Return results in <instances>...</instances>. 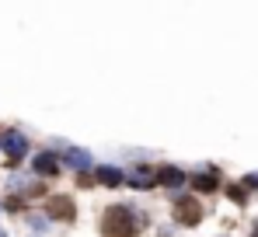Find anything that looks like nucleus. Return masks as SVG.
<instances>
[{
	"label": "nucleus",
	"mask_w": 258,
	"mask_h": 237,
	"mask_svg": "<svg viewBox=\"0 0 258 237\" xmlns=\"http://www.w3.org/2000/svg\"><path fill=\"white\" fill-rule=\"evenodd\" d=\"M140 234V216L129 206H108L101 213V237H136Z\"/></svg>",
	"instance_id": "nucleus-1"
},
{
	"label": "nucleus",
	"mask_w": 258,
	"mask_h": 237,
	"mask_svg": "<svg viewBox=\"0 0 258 237\" xmlns=\"http://www.w3.org/2000/svg\"><path fill=\"white\" fill-rule=\"evenodd\" d=\"M174 220H178L181 227H196V223L203 220V206H199V199H196V196H178V199H174Z\"/></svg>",
	"instance_id": "nucleus-2"
},
{
	"label": "nucleus",
	"mask_w": 258,
	"mask_h": 237,
	"mask_svg": "<svg viewBox=\"0 0 258 237\" xmlns=\"http://www.w3.org/2000/svg\"><path fill=\"white\" fill-rule=\"evenodd\" d=\"M0 147H4V154L11 157V167L18 164V160L28 154V140L21 136V133H4V140H0Z\"/></svg>",
	"instance_id": "nucleus-3"
},
{
	"label": "nucleus",
	"mask_w": 258,
	"mask_h": 237,
	"mask_svg": "<svg viewBox=\"0 0 258 237\" xmlns=\"http://www.w3.org/2000/svg\"><path fill=\"white\" fill-rule=\"evenodd\" d=\"M45 209H49V216H52V220H67V223L77 216V209H74V199H70V196H52Z\"/></svg>",
	"instance_id": "nucleus-4"
},
{
	"label": "nucleus",
	"mask_w": 258,
	"mask_h": 237,
	"mask_svg": "<svg viewBox=\"0 0 258 237\" xmlns=\"http://www.w3.org/2000/svg\"><path fill=\"white\" fill-rule=\"evenodd\" d=\"M129 185H133V189H150V185H157V171L147 167V164H140V167L129 174Z\"/></svg>",
	"instance_id": "nucleus-5"
},
{
	"label": "nucleus",
	"mask_w": 258,
	"mask_h": 237,
	"mask_svg": "<svg viewBox=\"0 0 258 237\" xmlns=\"http://www.w3.org/2000/svg\"><path fill=\"white\" fill-rule=\"evenodd\" d=\"M63 160H67V167H77V171L91 167V154L81 150V147H67V150H63Z\"/></svg>",
	"instance_id": "nucleus-6"
},
{
	"label": "nucleus",
	"mask_w": 258,
	"mask_h": 237,
	"mask_svg": "<svg viewBox=\"0 0 258 237\" xmlns=\"http://www.w3.org/2000/svg\"><path fill=\"white\" fill-rule=\"evenodd\" d=\"M32 167H35V174H45V178H49V174H56V171H59V157L45 150V154H39V157L32 160Z\"/></svg>",
	"instance_id": "nucleus-7"
},
{
	"label": "nucleus",
	"mask_w": 258,
	"mask_h": 237,
	"mask_svg": "<svg viewBox=\"0 0 258 237\" xmlns=\"http://www.w3.org/2000/svg\"><path fill=\"white\" fill-rule=\"evenodd\" d=\"M157 182H161L164 189H181V185H185V174H181L178 167H157Z\"/></svg>",
	"instance_id": "nucleus-8"
},
{
	"label": "nucleus",
	"mask_w": 258,
	"mask_h": 237,
	"mask_svg": "<svg viewBox=\"0 0 258 237\" xmlns=\"http://www.w3.org/2000/svg\"><path fill=\"white\" fill-rule=\"evenodd\" d=\"M98 182H101V185H108V189H115V185H122V171L105 164V167H98Z\"/></svg>",
	"instance_id": "nucleus-9"
},
{
	"label": "nucleus",
	"mask_w": 258,
	"mask_h": 237,
	"mask_svg": "<svg viewBox=\"0 0 258 237\" xmlns=\"http://www.w3.org/2000/svg\"><path fill=\"white\" fill-rule=\"evenodd\" d=\"M196 189H199V192H213L216 189V171L213 167H210L206 174H196Z\"/></svg>",
	"instance_id": "nucleus-10"
},
{
	"label": "nucleus",
	"mask_w": 258,
	"mask_h": 237,
	"mask_svg": "<svg viewBox=\"0 0 258 237\" xmlns=\"http://www.w3.org/2000/svg\"><path fill=\"white\" fill-rule=\"evenodd\" d=\"M227 196L234 199L237 206H244V202H248V196H244V189H241V185H227Z\"/></svg>",
	"instance_id": "nucleus-11"
},
{
	"label": "nucleus",
	"mask_w": 258,
	"mask_h": 237,
	"mask_svg": "<svg viewBox=\"0 0 258 237\" xmlns=\"http://www.w3.org/2000/svg\"><path fill=\"white\" fill-rule=\"evenodd\" d=\"M244 185H248V189H258V174H248V178H244Z\"/></svg>",
	"instance_id": "nucleus-12"
},
{
	"label": "nucleus",
	"mask_w": 258,
	"mask_h": 237,
	"mask_svg": "<svg viewBox=\"0 0 258 237\" xmlns=\"http://www.w3.org/2000/svg\"><path fill=\"white\" fill-rule=\"evenodd\" d=\"M251 237H258V223H255V230H251Z\"/></svg>",
	"instance_id": "nucleus-13"
},
{
	"label": "nucleus",
	"mask_w": 258,
	"mask_h": 237,
	"mask_svg": "<svg viewBox=\"0 0 258 237\" xmlns=\"http://www.w3.org/2000/svg\"><path fill=\"white\" fill-rule=\"evenodd\" d=\"M0 237H4V230H0Z\"/></svg>",
	"instance_id": "nucleus-14"
}]
</instances>
